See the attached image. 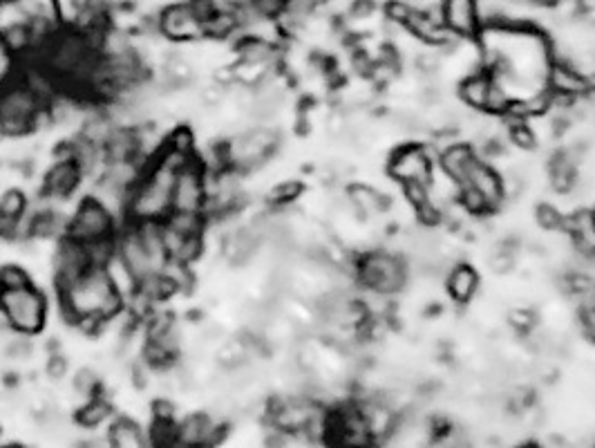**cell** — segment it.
<instances>
[{
  "label": "cell",
  "instance_id": "1",
  "mask_svg": "<svg viewBox=\"0 0 595 448\" xmlns=\"http://www.w3.org/2000/svg\"><path fill=\"white\" fill-rule=\"evenodd\" d=\"M59 298L70 325L81 319H97L106 325L126 310V296L119 292L108 267H90L77 283L59 292Z\"/></svg>",
  "mask_w": 595,
  "mask_h": 448
},
{
  "label": "cell",
  "instance_id": "2",
  "mask_svg": "<svg viewBox=\"0 0 595 448\" xmlns=\"http://www.w3.org/2000/svg\"><path fill=\"white\" fill-rule=\"evenodd\" d=\"M177 168L166 164L159 157L148 160L139 182L132 186L126 220L144 222L159 220L164 222L173 213V186Z\"/></svg>",
  "mask_w": 595,
  "mask_h": 448
},
{
  "label": "cell",
  "instance_id": "3",
  "mask_svg": "<svg viewBox=\"0 0 595 448\" xmlns=\"http://www.w3.org/2000/svg\"><path fill=\"white\" fill-rule=\"evenodd\" d=\"M47 106L18 77L0 81V133L7 137H23L34 133L36 119Z\"/></svg>",
  "mask_w": 595,
  "mask_h": 448
},
{
  "label": "cell",
  "instance_id": "4",
  "mask_svg": "<svg viewBox=\"0 0 595 448\" xmlns=\"http://www.w3.org/2000/svg\"><path fill=\"white\" fill-rule=\"evenodd\" d=\"M356 278L367 292L394 296L401 294L408 283V265L405 260L390 251H367L358 260H354Z\"/></svg>",
  "mask_w": 595,
  "mask_h": 448
},
{
  "label": "cell",
  "instance_id": "5",
  "mask_svg": "<svg viewBox=\"0 0 595 448\" xmlns=\"http://www.w3.org/2000/svg\"><path fill=\"white\" fill-rule=\"evenodd\" d=\"M0 310L7 316L12 332L36 336L47 323V298L34 285L0 289Z\"/></svg>",
  "mask_w": 595,
  "mask_h": 448
},
{
  "label": "cell",
  "instance_id": "6",
  "mask_svg": "<svg viewBox=\"0 0 595 448\" xmlns=\"http://www.w3.org/2000/svg\"><path fill=\"white\" fill-rule=\"evenodd\" d=\"M278 142V133L269 126H251L249 130H242L222 144L226 166L235 168L238 173L253 171L276 153Z\"/></svg>",
  "mask_w": 595,
  "mask_h": 448
},
{
  "label": "cell",
  "instance_id": "7",
  "mask_svg": "<svg viewBox=\"0 0 595 448\" xmlns=\"http://www.w3.org/2000/svg\"><path fill=\"white\" fill-rule=\"evenodd\" d=\"M157 32L173 43H193L206 36L202 16L195 12L191 0H177L159 9Z\"/></svg>",
  "mask_w": 595,
  "mask_h": 448
},
{
  "label": "cell",
  "instance_id": "8",
  "mask_svg": "<svg viewBox=\"0 0 595 448\" xmlns=\"http://www.w3.org/2000/svg\"><path fill=\"white\" fill-rule=\"evenodd\" d=\"M434 164H437V160H432L430 148L425 144H403L390 155L387 173H390L392 180L401 186H428Z\"/></svg>",
  "mask_w": 595,
  "mask_h": 448
},
{
  "label": "cell",
  "instance_id": "9",
  "mask_svg": "<svg viewBox=\"0 0 595 448\" xmlns=\"http://www.w3.org/2000/svg\"><path fill=\"white\" fill-rule=\"evenodd\" d=\"M68 236L79 242H94L117 236V218L94 198L83 200L68 222Z\"/></svg>",
  "mask_w": 595,
  "mask_h": 448
},
{
  "label": "cell",
  "instance_id": "10",
  "mask_svg": "<svg viewBox=\"0 0 595 448\" xmlns=\"http://www.w3.org/2000/svg\"><path fill=\"white\" fill-rule=\"evenodd\" d=\"M173 211L204 213L206 211V166L193 157L179 168L173 186Z\"/></svg>",
  "mask_w": 595,
  "mask_h": 448
},
{
  "label": "cell",
  "instance_id": "11",
  "mask_svg": "<svg viewBox=\"0 0 595 448\" xmlns=\"http://www.w3.org/2000/svg\"><path fill=\"white\" fill-rule=\"evenodd\" d=\"M90 267L92 265L88 258V249H85L83 242L74 240L70 236H63L52 258L56 289H59V292L68 289L72 283H77V280L88 272Z\"/></svg>",
  "mask_w": 595,
  "mask_h": 448
},
{
  "label": "cell",
  "instance_id": "12",
  "mask_svg": "<svg viewBox=\"0 0 595 448\" xmlns=\"http://www.w3.org/2000/svg\"><path fill=\"white\" fill-rule=\"evenodd\" d=\"M117 258L119 263L126 267V272L135 278V283H139L141 278H146L150 274H159V269L155 267L153 258H150L148 249L141 242L135 222L126 220L124 229H117Z\"/></svg>",
  "mask_w": 595,
  "mask_h": 448
},
{
  "label": "cell",
  "instance_id": "13",
  "mask_svg": "<svg viewBox=\"0 0 595 448\" xmlns=\"http://www.w3.org/2000/svg\"><path fill=\"white\" fill-rule=\"evenodd\" d=\"M544 88L560 101H578L591 92L589 81L573 68L571 61L553 59V56L549 68H546Z\"/></svg>",
  "mask_w": 595,
  "mask_h": 448
},
{
  "label": "cell",
  "instance_id": "14",
  "mask_svg": "<svg viewBox=\"0 0 595 448\" xmlns=\"http://www.w3.org/2000/svg\"><path fill=\"white\" fill-rule=\"evenodd\" d=\"M439 16L457 39H477L484 27L479 0H441Z\"/></svg>",
  "mask_w": 595,
  "mask_h": 448
},
{
  "label": "cell",
  "instance_id": "15",
  "mask_svg": "<svg viewBox=\"0 0 595 448\" xmlns=\"http://www.w3.org/2000/svg\"><path fill=\"white\" fill-rule=\"evenodd\" d=\"M459 186H470V189H475L481 195V198H484L490 213L502 207L504 200H506L504 177L499 175V171L495 166H490L488 162L481 160L479 155H477V160L470 164L466 180L461 182Z\"/></svg>",
  "mask_w": 595,
  "mask_h": 448
},
{
  "label": "cell",
  "instance_id": "16",
  "mask_svg": "<svg viewBox=\"0 0 595 448\" xmlns=\"http://www.w3.org/2000/svg\"><path fill=\"white\" fill-rule=\"evenodd\" d=\"M226 435V424L211 415H188L177 422V446H213L220 444Z\"/></svg>",
  "mask_w": 595,
  "mask_h": 448
},
{
  "label": "cell",
  "instance_id": "17",
  "mask_svg": "<svg viewBox=\"0 0 595 448\" xmlns=\"http://www.w3.org/2000/svg\"><path fill=\"white\" fill-rule=\"evenodd\" d=\"M81 180H83V175L77 168V164H74L72 160H56L50 171L45 173L43 191L47 198L65 200L79 189Z\"/></svg>",
  "mask_w": 595,
  "mask_h": 448
},
{
  "label": "cell",
  "instance_id": "18",
  "mask_svg": "<svg viewBox=\"0 0 595 448\" xmlns=\"http://www.w3.org/2000/svg\"><path fill=\"white\" fill-rule=\"evenodd\" d=\"M103 155L106 162H139L144 160L139 142V130L128 126H115L110 137L103 144Z\"/></svg>",
  "mask_w": 595,
  "mask_h": 448
},
{
  "label": "cell",
  "instance_id": "19",
  "mask_svg": "<svg viewBox=\"0 0 595 448\" xmlns=\"http://www.w3.org/2000/svg\"><path fill=\"white\" fill-rule=\"evenodd\" d=\"M345 200H347L349 209L354 211V216L358 220L379 218L381 213L387 209L385 195L381 191L372 189V186H365V184H352V186H349Z\"/></svg>",
  "mask_w": 595,
  "mask_h": 448
},
{
  "label": "cell",
  "instance_id": "20",
  "mask_svg": "<svg viewBox=\"0 0 595 448\" xmlns=\"http://www.w3.org/2000/svg\"><path fill=\"white\" fill-rule=\"evenodd\" d=\"M475 160H477L475 148L464 142H450L437 153V166L441 171H446L457 184L466 180L468 168Z\"/></svg>",
  "mask_w": 595,
  "mask_h": 448
},
{
  "label": "cell",
  "instance_id": "21",
  "mask_svg": "<svg viewBox=\"0 0 595 448\" xmlns=\"http://www.w3.org/2000/svg\"><path fill=\"white\" fill-rule=\"evenodd\" d=\"M479 272L468 263L452 265L446 272V292L459 305L470 303L477 296Z\"/></svg>",
  "mask_w": 595,
  "mask_h": 448
},
{
  "label": "cell",
  "instance_id": "22",
  "mask_svg": "<svg viewBox=\"0 0 595 448\" xmlns=\"http://www.w3.org/2000/svg\"><path fill=\"white\" fill-rule=\"evenodd\" d=\"M27 231H30V240H61L68 236V222L59 211L54 209H39L34 213H25Z\"/></svg>",
  "mask_w": 595,
  "mask_h": 448
},
{
  "label": "cell",
  "instance_id": "23",
  "mask_svg": "<svg viewBox=\"0 0 595 448\" xmlns=\"http://www.w3.org/2000/svg\"><path fill=\"white\" fill-rule=\"evenodd\" d=\"M235 59L240 63H253V65H271L276 68L280 61V48L278 43L260 39V36H242L235 45Z\"/></svg>",
  "mask_w": 595,
  "mask_h": 448
},
{
  "label": "cell",
  "instance_id": "24",
  "mask_svg": "<svg viewBox=\"0 0 595 448\" xmlns=\"http://www.w3.org/2000/svg\"><path fill=\"white\" fill-rule=\"evenodd\" d=\"M490 83H493V77H490V72L479 68L475 72L466 74L464 79L459 81V88H457V95L459 99L464 101V104L475 110V112H484L486 115V104H488V90H490Z\"/></svg>",
  "mask_w": 595,
  "mask_h": 448
},
{
  "label": "cell",
  "instance_id": "25",
  "mask_svg": "<svg viewBox=\"0 0 595 448\" xmlns=\"http://www.w3.org/2000/svg\"><path fill=\"white\" fill-rule=\"evenodd\" d=\"M549 184L557 193H571L578 186V164H575L573 155L557 153L549 162Z\"/></svg>",
  "mask_w": 595,
  "mask_h": 448
},
{
  "label": "cell",
  "instance_id": "26",
  "mask_svg": "<svg viewBox=\"0 0 595 448\" xmlns=\"http://www.w3.org/2000/svg\"><path fill=\"white\" fill-rule=\"evenodd\" d=\"M108 444L115 448H141L148 444V435L130 417H115L108 428Z\"/></svg>",
  "mask_w": 595,
  "mask_h": 448
},
{
  "label": "cell",
  "instance_id": "27",
  "mask_svg": "<svg viewBox=\"0 0 595 448\" xmlns=\"http://www.w3.org/2000/svg\"><path fill=\"white\" fill-rule=\"evenodd\" d=\"M70 146V160L77 164V168L81 171V175H92L97 173V168L106 162V155H103V148L88 142V139L77 135L68 142Z\"/></svg>",
  "mask_w": 595,
  "mask_h": 448
},
{
  "label": "cell",
  "instance_id": "28",
  "mask_svg": "<svg viewBox=\"0 0 595 448\" xmlns=\"http://www.w3.org/2000/svg\"><path fill=\"white\" fill-rule=\"evenodd\" d=\"M110 417H112V404H110V401L103 399L101 395H94L77 410V417H74V422H77L81 428H97L103 422H108Z\"/></svg>",
  "mask_w": 595,
  "mask_h": 448
},
{
  "label": "cell",
  "instance_id": "29",
  "mask_svg": "<svg viewBox=\"0 0 595 448\" xmlns=\"http://www.w3.org/2000/svg\"><path fill=\"white\" fill-rule=\"evenodd\" d=\"M148 444L159 448L177 446V422L175 419H153L148 433Z\"/></svg>",
  "mask_w": 595,
  "mask_h": 448
},
{
  "label": "cell",
  "instance_id": "30",
  "mask_svg": "<svg viewBox=\"0 0 595 448\" xmlns=\"http://www.w3.org/2000/svg\"><path fill=\"white\" fill-rule=\"evenodd\" d=\"M162 274H166L170 280H173L175 287H177V294H191L193 292L195 276L191 272V265L168 260V263L162 269Z\"/></svg>",
  "mask_w": 595,
  "mask_h": 448
},
{
  "label": "cell",
  "instance_id": "31",
  "mask_svg": "<svg viewBox=\"0 0 595 448\" xmlns=\"http://www.w3.org/2000/svg\"><path fill=\"white\" fill-rule=\"evenodd\" d=\"M0 213L5 218L18 222L27 213V198L21 189H9L0 195Z\"/></svg>",
  "mask_w": 595,
  "mask_h": 448
},
{
  "label": "cell",
  "instance_id": "32",
  "mask_svg": "<svg viewBox=\"0 0 595 448\" xmlns=\"http://www.w3.org/2000/svg\"><path fill=\"white\" fill-rule=\"evenodd\" d=\"M580 296V307H578V321L580 330L587 336L591 343H595V305H593V287L587 292L578 294Z\"/></svg>",
  "mask_w": 595,
  "mask_h": 448
},
{
  "label": "cell",
  "instance_id": "33",
  "mask_svg": "<svg viewBox=\"0 0 595 448\" xmlns=\"http://www.w3.org/2000/svg\"><path fill=\"white\" fill-rule=\"evenodd\" d=\"M300 195H302V184L296 180H289L273 186L267 195V202L271 207H289V204H294Z\"/></svg>",
  "mask_w": 595,
  "mask_h": 448
},
{
  "label": "cell",
  "instance_id": "34",
  "mask_svg": "<svg viewBox=\"0 0 595 448\" xmlns=\"http://www.w3.org/2000/svg\"><path fill=\"white\" fill-rule=\"evenodd\" d=\"M515 263H517V256H515L513 245H499L497 249H493V254L488 256L490 272L499 274V276H506L513 272Z\"/></svg>",
  "mask_w": 595,
  "mask_h": 448
},
{
  "label": "cell",
  "instance_id": "35",
  "mask_svg": "<svg viewBox=\"0 0 595 448\" xmlns=\"http://www.w3.org/2000/svg\"><path fill=\"white\" fill-rule=\"evenodd\" d=\"M247 9L255 16L262 18V21H278V18L285 14L287 0H247Z\"/></svg>",
  "mask_w": 595,
  "mask_h": 448
},
{
  "label": "cell",
  "instance_id": "36",
  "mask_svg": "<svg viewBox=\"0 0 595 448\" xmlns=\"http://www.w3.org/2000/svg\"><path fill=\"white\" fill-rule=\"evenodd\" d=\"M72 388L83 399H90L101 392V379L92 368H81V370H77V375H74V379H72Z\"/></svg>",
  "mask_w": 595,
  "mask_h": 448
},
{
  "label": "cell",
  "instance_id": "37",
  "mask_svg": "<svg viewBox=\"0 0 595 448\" xmlns=\"http://www.w3.org/2000/svg\"><path fill=\"white\" fill-rule=\"evenodd\" d=\"M202 254H204V236H186L182 245H179V249L168 260L193 265Z\"/></svg>",
  "mask_w": 595,
  "mask_h": 448
},
{
  "label": "cell",
  "instance_id": "38",
  "mask_svg": "<svg viewBox=\"0 0 595 448\" xmlns=\"http://www.w3.org/2000/svg\"><path fill=\"white\" fill-rule=\"evenodd\" d=\"M32 354H34V343H32V336L27 334L14 332L12 339H9L5 345V357L12 361H27L32 359Z\"/></svg>",
  "mask_w": 595,
  "mask_h": 448
},
{
  "label": "cell",
  "instance_id": "39",
  "mask_svg": "<svg viewBox=\"0 0 595 448\" xmlns=\"http://www.w3.org/2000/svg\"><path fill=\"white\" fill-rule=\"evenodd\" d=\"M32 285L30 274L18 265H3L0 267V289H18Z\"/></svg>",
  "mask_w": 595,
  "mask_h": 448
},
{
  "label": "cell",
  "instance_id": "40",
  "mask_svg": "<svg viewBox=\"0 0 595 448\" xmlns=\"http://www.w3.org/2000/svg\"><path fill=\"white\" fill-rule=\"evenodd\" d=\"M166 148L182 155H195V135L188 128H177L175 133H170L164 142Z\"/></svg>",
  "mask_w": 595,
  "mask_h": 448
},
{
  "label": "cell",
  "instance_id": "41",
  "mask_svg": "<svg viewBox=\"0 0 595 448\" xmlns=\"http://www.w3.org/2000/svg\"><path fill=\"white\" fill-rule=\"evenodd\" d=\"M535 220L544 231H562L564 213H560V209H555L553 204H540V207L535 209Z\"/></svg>",
  "mask_w": 595,
  "mask_h": 448
},
{
  "label": "cell",
  "instance_id": "42",
  "mask_svg": "<svg viewBox=\"0 0 595 448\" xmlns=\"http://www.w3.org/2000/svg\"><path fill=\"white\" fill-rule=\"evenodd\" d=\"M45 372H47V377H50L52 381L65 379V377H68V372H70V361H68V357H65V354H61V352H52L50 359H47Z\"/></svg>",
  "mask_w": 595,
  "mask_h": 448
},
{
  "label": "cell",
  "instance_id": "43",
  "mask_svg": "<svg viewBox=\"0 0 595 448\" xmlns=\"http://www.w3.org/2000/svg\"><path fill=\"white\" fill-rule=\"evenodd\" d=\"M506 321L515 332L526 334V332H531L535 328L537 319H535V314L528 312V310H510L508 316H506Z\"/></svg>",
  "mask_w": 595,
  "mask_h": 448
},
{
  "label": "cell",
  "instance_id": "44",
  "mask_svg": "<svg viewBox=\"0 0 595 448\" xmlns=\"http://www.w3.org/2000/svg\"><path fill=\"white\" fill-rule=\"evenodd\" d=\"M177 408L170 404L168 399H155L153 401V419H175Z\"/></svg>",
  "mask_w": 595,
  "mask_h": 448
},
{
  "label": "cell",
  "instance_id": "45",
  "mask_svg": "<svg viewBox=\"0 0 595 448\" xmlns=\"http://www.w3.org/2000/svg\"><path fill=\"white\" fill-rule=\"evenodd\" d=\"M593 305H595V287H593Z\"/></svg>",
  "mask_w": 595,
  "mask_h": 448
},
{
  "label": "cell",
  "instance_id": "46",
  "mask_svg": "<svg viewBox=\"0 0 595 448\" xmlns=\"http://www.w3.org/2000/svg\"><path fill=\"white\" fill-rule=\"evenodd\" d=\"M0 240H3V238H0Z\"/></svg>",
  "mask_w": 595,
  "mask_h": 448
},
{
  "label": "cell",
  "instance_id": "47",
  "mask_svg": "<svg viewBox=\"0 0 595 448\" xmlns=\"http://www.w3.org/2000/svg\"><path fill=\"white\" fill-rule=\"evenodd\" d=\"M593 213H595V211H593Z\"/></svg>",
  "mask_w": 595,
  "mask_h": 448
}]
</instances>
